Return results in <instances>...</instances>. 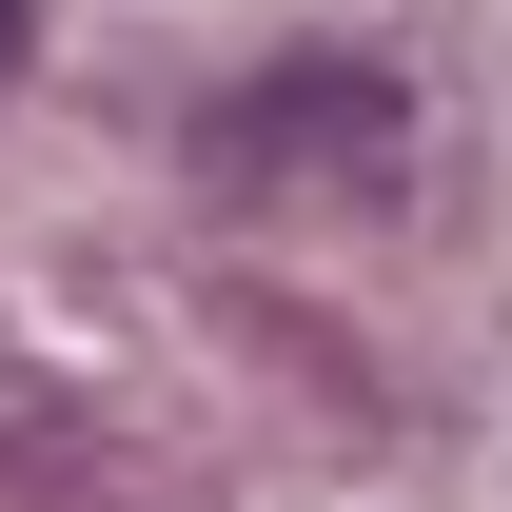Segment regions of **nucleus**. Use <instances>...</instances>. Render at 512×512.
I'll list each match as a JSON object with an SVG mask.
<instances>
[{"label": "nucleus", "mask_w": 512, "mask_h": 512, "mask_svg": "<svg viewBox=\"0 0 512 512\" xmlns=\"http://www.w3.org/2000/svg\"><path fill=\"white\" fill-rule=\"evenodd\" d=\"M237 197H276V178H355V197H394L414 178V99H394L375 60H276L256 99H217V138H197Z\"/></svg>", "instance_id": "obj_1"}, {"label": "nucleus", "mask_w": 512, "mask_h": 512, "mask_svg": "<svg viewBox=\"0 0 512 512\" xmlns=\"http://www.w3.org/2000/svg\"><path fill=\"white\" fill-rule=\"evenodd\" d=\"M20 40H40V0H0V60H20Z\"/></svg>", "instance_id": "obj_2"}]
</instances>
